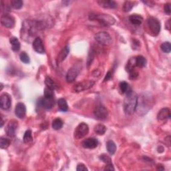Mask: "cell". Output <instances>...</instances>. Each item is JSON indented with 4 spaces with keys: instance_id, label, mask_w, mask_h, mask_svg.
I'll use <instances>...</instances> for the list:
<instances>
[{
    "instance_id": "6da1fadb",
    "label": "cell",
    "mask_w": 171,
    "mask_h": 171,
    "mask_svg": "<svg viewBox=\"0 0 171 171\" xmlns=\"http://www.w3.org/2000/svg\"><path fill=\"white\" fill-rule=\"evenodd\" d=\"M47 27L45 21L40 20H26L22 24L20 36L22 39L26 42H30L37 37L39 31L43 30Z\"/></svg>"
},
{
    "instance_id": "7a4b0ae2",
    "label": "cell",
    "mask_w": 171,
    "mask_h": 171,
    "mask_svg": "<svg viewBox=\"0 0 171 171\" xmlns=\"http://www.w3.org/2000/svg\"><path fill=\"white\" fill-rule=\"evenodd\" d=\"M138 97L132 89L126 93L124 101V110L126 115H131L137 110Z\"/></svg>"
},
{
    "instance_id": "3957f363",
    "label": "cell",
    "mask_w": 171,
    "mask_h": 171,
    "mask_svg": "<svg viewBox=\"0 0 171 171\" xmlns=\"http://www.w3.org/2000/svg\"><path fill=\"white\" fill-rule=\"evenodd\" d=\"M89 18L90 20H96L104 26H111L115 24L116 20L111 15L104 14H90Z\"/></svg>"
},
{
    "instance_id": "277c9868",
    "label": "cell",
    "mask_w": 171,
    "mask_h": 171,
    "mask_svg": "<svg viewBox=\"0 0 171 171\" xmlns=\"http://www.w3.org/2000/svg\"><path fill=\"white\" fill-rule=\"evenodd\" d=\"M95 40L103 46H110L112 43V37L106 31H100L95 34Z\"/></svg>"
},
{
    "instance_id": "5b68a950",
    "label": "cell",
    "mask_w": 171,
    "mask_h": 171,
    "mask_svg": "<svg viewBox=\"0 0 171 171\" xmlns=\"http://www.w3.org/2000/svg\"><path fill=\"white\" fill-rule=\"evenodd\" d=\"M89 127L87 124L82 122L79 124L74 131V138L77 140L84 138L88 134Z\"/></svg>"
},
{
    "instance_id": "8992f818",
    "label": "cell",
    "mask_w": 171,
    "mask_h": 171,
    "mask_svg": "<svg viewBox=\"0 0 171 171\" xmlns=\"http://www.w3.org/2000/svg\"><path fill=\"white\" fill-rule=\"evenodd\" d=\"M148 26L154 36H157L160 31V24L156 18L150 17L147 20Z\"/></svg>"
},
{
    "instance_id": "52a82bcc",
    "label": "cell",
    "mask_w": 171,
    "mask_h": 171,
    "mask_svg": "<svg viewBox=\"0 0 171 171\" xmlns=\"http://www.w3.org/2000/svg\"><path fill=\"white\" fill-rule=\"evenodd\" d=\"M94 115L96 119L99 120H104L108 116V111L104 106L100 104V105L95 107Z\"/></svg>"
},
{
    "instance_id": "ba28073f",
    "label": "cell",
    "mask_w": 171,
    "mask_h": 171,
    "mask_svg": "<svg viewBox=\"0 0 171 171\" xmlns=\"http://www.w3.org/2000/svg\"><path fill=\"white\" fill-rule=\"evenodd\" d=\"M94 85V82L93 81H84L82 82H79L76 84L74 88H73V90L76 92H80L86 90L90 89Z\"/></svg>"
},
{
    "instance_id": "9c48e42d",
    "label": "cell",
    "mask_w": 171,
    "mask_h": 171,
    "mask_svg": "<svg viewBox=\"0 0 171 171\" xmlns=\"http://www.w3.org/2000/svg\"><path fill=\"white\" fill-rule=\"evenodd\" d=\"M15 19L11 15L8 14H4L1 17V24L7 28H12L15 26Z\"/></svg>"
},
{
    "instance_id": "30bf717a",
    "label": "cell",
    "mask_w": 171,
    "mask_h": 171,
    "mask_svg": "<svg viewBox=\"0 0 171 171\" xmlns=\"http://www.w3.org/2000/svg\"><path fill=\"white\" fill-rule=\"evenodd\" d=\"M11 105V98L8 93H4L0 97V106L3 110H8Z\"/></svg>"
},
{
    "instance_id": "8fae6325",
    "label": "cell",
    "mask_w": 171,
    "mask_h": 171,
    "mask_svg": "<svg viewBox=\"0 0 171 171\" xmlns=\"http://www.w3.org/2000/svg\"><path fill=\"white\" fill-rule=\"evenodd\" d=\"M79 71H80V69L76 66H72L68 70L67 74H66V80H67V82L69 83H72V82H74L78 76Z\"/></svg>"
},
{
    "instance_id": "7c38bea8",
    "label": "cell",
    "mask_w": 171,
    "mask_h": 171,
    "mask_svg": "<svg viewBox=\"0 0 171 171\" xmlns=\"http://www.w3.org/2000/svg\"><path fill=\"white\" fill-rule=\"evenodd\" d=\"M18 127V123L16 120H12L8 123L6 128V133L8 136L10 137H13L15 134V131Z\"/></svg>"
},
{
    "instance_id": "4fadbf2b",
    "label": "cell",
    "mask_w": 171,
    "mask_h": 171,
    "mask_svg": "<svg viewBox=\"0 0 171 171\" xmlns=\"http://www.w3.org/2000/svg\"><path fill=\"white\" fill-rule=\"evenodd\" d=\"M98 144V141L95 138H88L85 139L82 142V146L84 148H89V149H93L96 148Z\"/></svg>"
},
{
    "instance_id": "5bb4252c",
    "label": "cell",
    "mask_w": 171,
    "mask_h": 171,
    "mask_svg": "<svg viewBox=\"0 0 171 171\" xmlns=\"http://www.w3.org/2000/svg\"><path fill=\"white\" fill-rule=\"evenodd\" d=\"M15 114L18 118H24L26 115V108L24 103H18L15 108Z\"/></svg>"
},
{
    "instance_id": "9a60e30c",
    "label": "cell",
    "mask_w": 171,
    "mask_h": 171,
    "mask_svg": "<svg viewBox=\"0 0 171 171\" xmlns=\"http://www.w3.org/2000/svg\"><path fill=\"white\" fill-rule=\"evenodd\" d=\"M32 45H33L34 50L36 52L39 53H45V48H44L43 42H42V39H41L40 37H36V38L33 41Z\"/></svg>"
},
{
    "instance_id": "2e32d148",
    "label": "cell",
    "mask_w": 171,
    "mask_h": 171,
    "mask_svg": "<svg viewBox=\"0 0 171 171\" xmlns=\"http://www.w3.org/2000/svg\"><path fill=\"white\" fill-rule=\"evenodd\" d=\"M40 103L44 108L46 110H50L54 106L55 101L54 98H50L44 97L43 98L40 99Z\"/></svg>"
},
{
    "instance_id": "e0dca14e",
    "label": "cell",
    "mask_w": 171,
    "mask_h": 171,
    "mask_svg": "<svg viewBox=\"0 0 171 171\" xmlns=\"http://www.w3.org/2000/svg\"><path fill=\"white\" fill-rule=\"evenodd\" d=\"M97 3L101 7L106 9H115L118 6L117 3L112 0H99Z\"/></svg>"
},
{
    "instance_id": "ac0fdd59",
    "label": "cell",
    "mask_w": 171,
    "mask_h": 171,
    "mask_svg": "<svg viewBox=\"0 0 171 171\" xmlns=\"http://www.w3.org/2000/svg\"><path fill=\"white\" fill-rule=\"evenodd\" d=\"M170 118V111L169 108H164L160 110L159 112L158 113L157 119L158 120H159V121H163V120L169 119Z\"/></svg>"
},
{
    "instance_id": "d6986e66",
    "label": "cell",
    "mask_w": 171,
    "mask_h": 171,
    "mask_svg": "<svg viewBox=\"0 0 171 171\" xmlns=\"http://www.w3.org/2000/svg\"><path fill=\"white\" fill-rule=\"evenodd\" d=\"M129 21H131V23L135 26H139L140 25L142 21H143V18L140 15L138 14H132L130 15L129 17Z\"/></svg>"
},
{
    "instance_id": "ffe728a7",
    "label": "cell",
    "mask_w": 171,
    "mask_h": 171,
    "mask_svg": "<svg viewBox=\"0 0 171 171\" xmlns=\"http://www.w3.org/2000/svg\"><path fill=\"white\" fill-rule=\"evenodd\" d=\"M9 42L11 45V49L14 52H18L20 50V43L15 37H11L9 39Z\"/></svg>"
},
{
    "instance_id": "44dd1931",
    "label": "cell",
    "mask_w": 171,
    "mask_h": 171,
    "mask_svg": "<svg viewBox=\"0 0 171 171\" xmlns=\"http://www.w3.org/2000/svg\"><path fill=\"white\" fill-rule=\"evenodd\" d=\"M69 52V47L68 46L64 47V48L62 49L61 52H60L58 57V62H63L66 59V57L68 55V53Z\"/></svg>"
},
{
    "instance_id": "7402d4cb",
    "label": "cell",
    "mask_w": 171,
    "mask_h": 171,
    "mask_svg": "<svg viewBox=\"0 0 171 171\" xmlns=\"http://www.w3.org/2000/svg\"><path fill=\"white\" fill-rule=\"evenodd\" d=\"M45 84L46 85V87L49 88H50V89H52L53 90H55L57 89V88H58V85H57L56 82L49 76L46 78Z\"/></svg>"
},
{
    "instance_id": "603a6c76",
    "label": "cell",
    "mask_w": 171,
    "mask_h": 171,
    "mask_svg": "<svg viewBox=\"0 0 171 171\" xmlns=\"http://www.w3.org/2000/svg\"><path fill=\"white\" fill-rule=\"evenodd\" d=\"M147 61L144 57L142 56H138L136 57V66L139 68H144L147 65Z\"/></svg>"
},
{
    "instance_id": "cb8c5ba5",
    "label": "cell",
    "mask_w": 171,
    "mask_h": 171,
    "mask_svg": "<svg viewBox=\"0 0 171 171\" xmlns=\"http://www.w3.org/2000/svg\"><path fill=\"white\" fill-rule=\"evenodd\" d=\"M106 148L108 152L110 154L113 155L115 154L116 150V144L112 140H109L106 143Z\"/></svg>"
},
{
    "instance_id": "d4e9b609",
    "label": "cell",
    "mask_w": 171,
    "mask_h": 171,
    "mask_svg": "<svg viewBox=\"0 0 171 171\" xmlns=\"http://www.w3.org/2000/svg\"><path fill=\"white\" fill-rule=\"evenodd\" d=\"M59 109L62 112H66L68 110V103L64 98H60L58 101Z\"/></svg>"
},
{
    "instance_id": "484cf974",
    "label": "cell",
    "mask_w": 171,
    "mask_h": 171,
    "mask_svg": "<svg viewBox=\"0 0 171 171\" xmlns=\"http://www.w3.org/2000/svg\"><path fill=\"white\" fill-rule=\"evenodd\" d=\"M136 58H132L130 59L128 62V64L126 66V69L128 72L131 73L133 71H134V68L136 67Z\"/></svg>"
},
{
    "instance_id": "4316f807",
    "label": "cell",
    "mask_w": 171,
    "mask_h": 171,
    "mask_svg": "<svg viewBox=\"0 0 171 171\" xmlns=\"http://www.w3.org/2000/svg\"><path fill=\"white\" fill-rule=\"evenodd\" d=\"M94 131L98 135H104L106 132V127L104 125L102 124H97L94 127Z\"/></svg>"
},
{
    "instance_id": "83f0119b",
    "label": "cell",
    "mask_w": 171,
    "mask_h": 171,
    "mask_svg": "<svg viewBox=\"0 0 171 171\" xmlns=\"http://www.w3.org/2000/svg\"><path fill=\"white\" fill-rule=\"evenodd\" d=\"M63 124H64V122H63L62 119L59 118H56L52 122V128L53 129L56 130V131H58V130L62 128Z\"/></svg>"
},
{
    "instance_id": "f1b7e54d",
    "label": "cell",
    "mask_w": 171,
    "mask_h": 171,
    "mask_svg": "<svg viewBox=\"0 0 171 171\" xmlns=\"http://www.w3.org/2000/svg\"><path fill=\"white\" fill-rule=\"evenodd\" d=\"M24 142L26 144L30 143V142L33 140V137H32V133L30 130H27V131H26L24 136L23 138Z\"/></svg>"
},
{
    "instance_id": "f546056e",
    "label": "cell",
    "mask_w": 171,
    "mask_h": 171,
    "mask_svg": "<svg viewBox=\"0 0 171 171\" xmlns=\"http://www.w3.org/2000/svg\"><path fill=\"white\" fill-rule=\"evenodd\" d=\"M120 86V89L121 90L123 94H126L127 93L128 91H130L131 90V88L130 87L129 84L127 83L126 82H121L119 84Z\"/></svg>"
},
{
    "instance_id": "4dcf8cb0",
    "label": "cell",
    "mask_w": 171,
    "mask_h": 171,
    "mask_svg": "<svg viewBox=\"0 0 171 171\" xmlns=\"http://www.w3.org/2000/svg\"><path fill=\"white\" fill-rule=\"evenodd\" d=\"M136 2H130V1H126L124 2V5H123V10L125 12H128L131 10L134 6V4Z\"/></svg>"
},
{
    "instance_id": "1f68e13d",
    "label": "cell",
    "mask_w": 171,
    "mask_h": 171,
    "mask_svg": "<svg viewBox=\"0 0 171 171\" xmlns=\"http://www.w3.org/2000/svg\"><path fill=\"white\" fill-rule=\"evenodd\" d=\"M11 6L15 9H20L23 7V2L21 0H12Z\"/></svg>"
},
{
    "instance_id": "d6a6232c",
    "label": "cell",
    "mask_w": 171,
    "mask_h": 171,
    "mask_svg": "<svg viewBox=\"0 0 171 171\" xmlns=\"http://www.w3.org/2000/svg\"><path fill=\"white\" fill-rule=\"evenodd\" d=\"M9 144H10V140H9V139L4 137H1V138H0V147H1L2 149L7 148L9 146Z\"/></svg>"
},
{
    "instance_id": "836d02e7",
    "label": "cell",
    "mask_w": 171,
    "mask_h": 171,
    "mask_svg": "<svg viewBox=\"0 0 171 171\" xmlns=\"http://www.w3.org/2000/svg\"><path fill=\"white\" fill-rule=\"evenodd\" d=\"M160 48L162 50V51L166 53H169L171 51V45L170 43L169 42H164L160 46Z\"/></svg>"
},
{
    "instance_id": "e575fe53",
    "label": "cell",
    "mask_w": 171,
    "mask_h": 171,
    "mask_svg": "<svg viewBox=\"0 0 171 171\" xmlns=\"http://www.w3.org/2000/svg\"><path fill=\"white\" fill-rule=\"evenodd\" d=\"M20 58L21 61L22 62H24V64H29V63L30 62V58L29 56H28L27 53L25 52H22L20 53Z\"/></svg>"
},
{
    "instance_id": "d590c367",
    "label": "cell",
    "mask_w": 171,
    "mask_h": 171,
    "mask_svg": "<svg viewBox=\"0 0 171 171\" xmlns=\"http://www.w3.org/2000/svg\"><path fill=\"white\" fill-rule=\"evenodd\" d=\"M44 97L50 98H54L53 90L47 87L45 88V89H44Z\"/></svg>"
},
{
    "instance_id": "8d00e7d4",
    "label": "cell",
    "mask_w": 171,
    "mask_h": 171,
    "mask_svg": "<svg viewBox=\"0 0 171 171\" xmlns=\"http://www.w3.org/2000/svg\"><path fill=\"white\" fill-rule=\"evenodd\" d=\"M99 158L101 160H102L104 163H105L106 164L112 163L111 158H110V157L109 156H108V155L106 154H101L100 156H99Z\"/></svg>"
},
{
    "instance_id": "74e56055",
    "label": "cell",
    "mask_w": 171,
    "mask_h": 171,
    "mask_svg": "<svg viewBox=\"0 0 171 171\" xmlns=\"http://www.w3.org/2000/svg\"><path fill=\"white\" fill-rule=\"evenodd\" d=\"M164 12L168 15H170L171 14V9H170V3H168L166 4L164 6Z\"/></svg>"
},
{
    "instance_id": "f35d334b",
    "label": "cell",
    "mask_w": 171,
    "mask_h": 171,
    "mask_svg": "<svg viewBox=\"0 0 171 171\" xmlns=\"http://www.w3.org/2000/svg\"><path fill=\"white\" fill-rule=\"evenodd\" d=\"M77 171H88V169L84 164H78L76 168Z\"/></svg>"
},
{
    "instance_id": "ab89813d",
    "label": "cell",
    "mask_w": 171,
    "mask_h": 171,
    "mask_svg": "<svg viewBox=\"0 0 171 171\" xmlns=\"http://www.w3.org/2000/svg\"><path fill=\"white\" fill-rule=\"evenodd\" d=\"M104 170H110V171L115 170V168L113 166V164L112 163L107 164L105 169H104Z\"/></svg>"
},
{
    "instance_id": "60d3db41",
    "label": "cell",
    "mask_w": 171,
    "mask_h": 171,
    "mask_svg": "<svg viewBox=\"0 0 171 171\" xmlns=\"http://www.w3.org/2000/svg\"><path fill=\"white\" fill-rule=\"evenodd\" d=\"M94 58V52L92 51L91 53H89V57H88V65H90L92 62Z\"/></svg>"
},
{
    "instance_id": "b9f144b4",
    "label": "cell",
    "mask_w": 171,
    "mask_h": 171,
    "mask_svg": "<svg viewBox=\"0 0 171 171\" xmlns=\"http://www.w3.org/2000/svg\"><path fill=\"white\" fill-rule=\"evenodd\" d=\"M112 78V74H111V72H108L106 74V76H105V78H104V81H108V80H109L110 78Z\"/></svg>"
},
{
    "instance_id": "7bdbcfd3",
    "label": "cell",
    "mask_w": 171,
    "mask_h": 171,
    "mask_svg": "<svg viewBox=\"0 0 171 171\" xmlns=\"http://www.w3.org/2000/svg\"><path fill=\"white\" fill-rule=\"evenodd\" d=\"M157 170H164V167L162 166V165H159V166H157Z\"/></svg>"
}]
</instances>
